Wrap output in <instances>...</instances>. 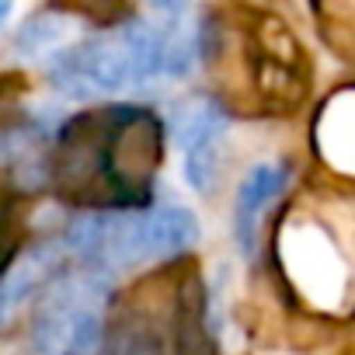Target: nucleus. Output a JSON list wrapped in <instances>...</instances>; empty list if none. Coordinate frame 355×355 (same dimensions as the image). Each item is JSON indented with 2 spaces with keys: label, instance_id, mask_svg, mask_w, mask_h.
I'll return each mask as SVG.
<instances>
[{
  "label": "nucleus",
  "instance_id": "obj_1",
  "mask_svg": "<svg viewBox=\"0 0 355 355\" xmlns=\"http://www.w3.org/2000/svg\"><path fill=\"white\" fill-rule=\"evenodd\" d=\"M167 153V125L150 105H91L49 139L46 185L80 213H129L153 206Z\"/></svg>",
  "mask_w": 355,
  "mask_h": 355
},
{
  "label": "nucleus",
  "instance_id": "obj_2",
  "mask_svg": "<svg viewBox=\"0 0 355 355\" xmlns=\"http://www.w3.org/2000/svg\"><path fill=\"white\" fill-rule=\"evenodd\" d=\"M202 230L185 206H146L129 213H80L60 244L67 258L98 275H119L150 261H174L199 244Z\"/></svg>",
  "mask_w": 355,
  "mask_h": 355
},
{
  "label": "nucleus",
  "instance_id": "obj_3",
  "mask_svg": "<svg viewBox=\"0 0 355 355\" xmlns=\"http://www.w3.org/2000/svg\"><path fill=\"white\" fill-rule=\"evenodd\" d=\"M164 77V46L150 18H125L49 56V80L63 98L91 101Z\"/></svg>",
  "mask_w": 355,
  "mask_h": 355
},
{
  "label": "nucleus",
  "instance_id": "obj_4",
  "mask_svg": "<svg viewBox=\"0 0 355 355\" xmlns=\"http://www.w3.org/2000/svg\"><path fill=\"white\" fill-rule=\"evenodd\" d=\"M112 313L108 275L73 272L56 275L42 293L32 320V341L39 355H98Z\"/></svg>",
  "mask_w": 355,
  "mask_h": 355
},
{
  "label": "nucleus",
  "instance_id": "obj_5",
  "mask_svg": "<svg viewBox=\"0 0 355 355\" xmlns=\"http://www.w3.org/2000/svg\"><path fill=\"white\" fill-rule=\"evenodd\" d=\"M167 136L185 150V178L199 196H209L220 185L223 164V136L230 125V108L216 94H189L171 108L164 122Z\"/></svg>",
  "mask_w": 355,
  "mask_h": 355
},
{
  "label": "nucleus",
  "instance_id": "obj_6",
  "mask_svg": "<svg viewBox=\"0 0 355 355\" xmlns=\"http://www.w3.org/2000/svg\"><path fill=\"white\" fill-rule=\"evenodd\" d=\"M63 261H67V251L63 244H39V248H25L4 272H0V334H8L21 310L39 300V293L56 279L63 275Z\"/></svg>",
  "mask_w": 355,
  "mask_h": 355
},
{
  "label": "nucleus",
  "instance_id": "obj_7",
  "mask_svg": "<svg viewBox=\"0 0 355 355\" xmlns=\"http://www.w3.org/2000/svg\"><path fill=\"white\" fill-rule=\"evenodd\" d=\"M289 164H258L244 174V182L237 189L234 199V237L244 258H251L258 251V234H261V216L265 209L289 189Z\"/></svg>",
  "mask_w": 355,
  "mask_h": 355
},
{
  "label": "nucleus",
  "instance_id": "obj_8",
  "mask_svg": "<svg viewBox=\"0 0 355 355\" xmlns=\"http://www.w3.org/2000/svg\"><path fill=\"white\" fill-rule=\"evenodd\" d=\"M355 119H352V87L341 84L317 112L313 119V150L320 164L348 182L352 174V153H355Z\"/></svg>",
  "mask_w": 355,
  "mask_h": 355
},
{
  "label": "nucleus",
  "instance_id": "obj_9",
  "mask_svg": "<svg viewBox=\"0 0 355 355\" xmlns=\"http://www.w3.org/2000/svg\"><path fill=\"white\" fill-rule=\"evenodd\" d=\"M70 21L73 18L67 11H60V8H53V11L46 8V11L32 15L18 32V53H25V56H56L63 49L67 35H70Z\"/></svg>",
  "mask_w": 355,
  "mask_h": 355
},
{
  "label": "nucleus",
  "instance_id": "obj_10",
  "mask_svg": "<svg viewBox=\"0 0 355 355\" xmlns=\"http://www.w3.org/2000/svg\"><path fill=\"white\" fill-rule=\"evenodd\" d=\"M25 91H28L25 73H0V136L15 132L25 122V108H21Z\"/></svg>",
  "mask_w": 355,
  "mask_h": 355
},
{
  "label": "nucleus",
  "instance_id": "obj_11",
  "mask_svg": "<svg viewBox=\"0 0 355 355\" xmlns=\"http://www.w3.org/2000/svg\"><path fill=\"white\" fill-rule=\"evenodd\" d=\"M11 11H15V0H0V32H4V25H8Z\"/></svg>",
  "mask_w": 355,
  "mask_h": 355
}]
</instances>
